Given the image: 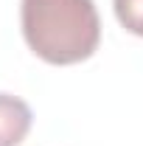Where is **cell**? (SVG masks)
<instances>
[{
  "mask_svg": "<svg viewBox=\"0 0 143 146\" xmlns=\"http://www.w3.org/2000/svg\"><path fill=\"white\" fill-rule=\"evenodd\" d=\"M115 17L126 31L143 36V0H112Z\"/></svg>",
  "mask_w": 143,
  "mask_h": 146,
  "instance_id": "obj_3",
  "label": "cell"
},
{
  "mask_svg": "<svg viewBox=\"0 0 143 146\" xmlns=\"http://www.w3.org/2000/svg\"><path fill=\"white\" fill-rule=\"evenodd\" d=\"M20 17L28 48L51 65L84 62L101 39L93 0H23Z\"/></svg>",
  "mask_w": 143,
  "mask_h": 146,
  "instance_id": "obj_1",
  "label": "cell"
},
{
  "mask_svg": "<svg viewBox=\"0 0 143 146\" xmlns=\"http://www.w3.org/2000/svg\"><path fill=\"white\" fill-rule=\"evenodd\" d=\"M31 107L11 96L0 93V146H20L31 129Z\"/></svg>",
  "mask_w": 143,
  "mask_h": 146,
  "instance_id": "obj_2",
  "label": "cell"
}]
</instances>
